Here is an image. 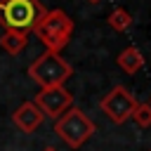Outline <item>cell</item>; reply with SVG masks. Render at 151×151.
<instances>
[{
    "label": "cell",
    "instance_id": "1",
    "mask_svg": "<svg viewBox=\"0 0 151 151\" xmlns=\"http://www.w3.org/2000/svg\"><path fill=\"white\" fill-rule=\"evenodd\" d=\"M40 0H0V26L14 33H33L45 14Z\"/></svg>",
    "mask_w": 151,
    "mask_h": 151
},
{
    "label": "cell",
    "instance_id": "2",
    "mask_svg": "<svg viewBox=\"0 0 151 151\" xmlns=\"http://www.w3.org/2000/svg\"><path fill=\"white\" fill-rule=\"evenodd\" d=\"M33 33L47 47V52H57L59 54L68 45L71 35H73V19L64 9H47Z\"/></svg>",
    "mask_w": 151,
    "mask_h": 151
},
{
    "label": "cell",
    "instance_id": "3",
    "mask_svg": "<svg viewBox=\"0 0 151 151\" xmlns=\"http://www.w3.org/2000/svg\"><path fill=\"white\" fill-rule=\"evenodd\" d=\"M71 73H73L71 64L61 54L47 52V50L38 59H33L31 66H28V76H31L33 83L40 85V90H45V87H64V83L71 78Z\"/></svg>",
    "mask_w": 151,
    "mask_h": 151
},
{
    "label": "cell",
    "instance_id": "4",
    "mask_svg": "<svg viewBox=\"0 0 151 151\" xmlns=\"http://www.w3.org/2000/svg\"><path fill=\"white\" fill-rule=\"evenodd\" d=\"M54 132L71 146V149H80L92 134H94V123L76 106L66 109L57 120H54Z\"/></svg>",
    "mask_w": 151,
    "mask_h": 151
},
{
    "label": "cell",
    "instance_id": "5",
    "mask_svg": "<svg viewBox=\"0 0 151 151\" xmlns=\"http://www.w3.org/2000/svg\"><path fill=\"white\" fill-rule=\"evenodd\" d=\"M137 104L139 101L134 99V94H130V90L123 87V85H116L113 90H109L99 101L106 118L116 125H123L127 118H132V111L137 109Z\"/></svg>",
    "mask_w": 151,
    "mask_h": 151
},
{
    "label": "cell",
    "instance_id": "6",
    "mask_svg": "<svg viewBox=\"0 0 151 151\" xmlns=\"http://www.w3.org/2000/svg\"><path fill=\"white\" fill-rule=\"evenodd\" d=\"M33 104L40 109V113L45 118H54L57 120L66 109H71L73 97H71V92L66 87H45V90H40L35 94Z\"/></svg>",
    "mask_w": 151,
    "mask_h": 151
},
{
    "label": "cell",
    "instance_id": "7",
    "mask_svg": "<svg viewBox=\"0 0 151 151\" xmlns=\"http://www.w3.org/2000/svg\"><path fill=\"white\" fill-rule=\"evenodd\" d=\"M42 120H45V116L40 113V109H38L33 101H24V104L12 113V123H14L24 134L35 132V130L42 125Z\"/></svg>",
    "mask_w": 151,
    "mask_h": 151
},
{
    "label": "cell",
    "instance_id": "8",
    "mask_svg": "<svg viewBox=\"0 0 151 151\" xmlns=\"http://www.w3.org/2000/svg\"><path fill=\"white\" fill-rule=\"evenodd\" d=\"M116 61H118V66H120L125 73H130V76H134L137 71L144 68V54H142V50H137V47H125V50L116 57Z\"/></svg>",
    "mask_w": 151,
    "mask_h": 151
},
{
    "label": "cell",
    "instance_id": "9",
    "mask_svg": "<svg viewBox=\"0 0 151 151\" xmlns=\"http://www.w3.org/2000/svg\"><path fill=\"white\" fill-rule=\"evenodd\" d=\"M26 45H28V35H24V33L5 31V33L0 35V47H2L7 54H12V57L21 54V52L26 50Z\"/></svg>",
    "mask_w": 151,
    "mask_h": 151
},
{
    "label": "cell",
    "instance_id": "10",
    "mask_svg": "<svg viewBox=\"0 0 151 151\" xmlns=\"http://www.w3.org/2000/svg\"><path fill=\"white\" fill-rule=\"evenodd\" d=\"M109 26L113 28V31H118V33H125L130 26H132V14L127 12V9H123V7H116L111 14H109Z\"/></svg>",
    "mask_w": 151,
    "mask_h": 151
},
{
    "label": "cell",
    "instance_id": "11",
    "mask_svg": "<svg viewBox=\"0 0 151 151\" xmlns=\"http://www.w3.org/2000/svg\"><path fill=\"white\" fill-rule=\"evenodd\" d=\"M132 120H134L139 127H151V104H149V101L137 104V109L132 111Z\"/></svg>",
    "mask_w": 151,
    "mask_h": 151
},
{
    "label": "cell",
    "instance_id": "12",
    "mask_svg": "<svg viewBox=\"0 0 151 151\" xmlns=\"http://www.w3.org/2000/svg\"><path fill=\"white\" fill-rule=\"evenodd\" d=\"M42 151H57V149H54V146H45Z\"/></svg>",
    "mask_w": 151,
    "mask_h": 151
},
{
    "label": "cell",
    "instance_id": "13",
    "mask_svg": "<svg viewBox=\"0 0 151 151\" xmlns=\"http://www.w3.org/2000/svg\"><path fill=\"white\" fill-rule=\"evenodd\" d=\"M87 2H92V5H97V2H101V0H87Z\"/></svg>",
    "mask_w": 151,
    "mask_h": 151
},
{
    "label": "cell",
    "instance_id": "14",
    "mask_svg": "<svg viewBox=\"0 0 151 151\" xmlns=\"http://www.w3.org/2000/svg\"><path fill=\"white\" fill-rule=\"evenodd\" d=\"M149 151H151V149H149Z\"/></svg>",
    "mask_w": 151,
    "mask_h": 151
},
{
    "label": "cell",
    "instance_id": "15",
    "mask_svg": "<svg viewBox=\"0 0 151 151\" xmlns=\"http://www.w3.org/2000/svg\"><path fill=\"white\" fill-rule=\"evenodd\" d=\"M149 104H151V101H149Z\"/></svg>",
    "mask_w": 151,
    "mask_h": 151
}]
</instances>
